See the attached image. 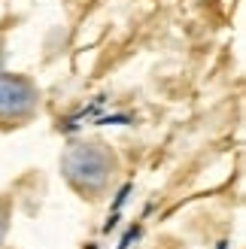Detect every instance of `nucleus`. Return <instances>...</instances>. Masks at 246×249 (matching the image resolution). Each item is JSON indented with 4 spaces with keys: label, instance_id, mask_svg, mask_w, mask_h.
<instances>
[{
    "label": "nucleus",
    "instance_id": "obj_1",
    "mask_svg": "<svg viewBox=\"0 0 246 249\" xmlns=\"http://www.w3.org/2000/svg\"><path fill=\"white\" fill-rule=\"evenodd\" d=\"M119 170L116 152L101 140H76L61 155V173L82 197H101Z\"/></svg>",
    "mask_w": 246,
    "mask_h": 249
},
{
    "label": "nucleus",
    "instance_id": "obj_2",
    "mask_svg": "<svg viewBox=\"0 0 246 249\" xmlns=\"http://www.w3.org/2000/svg\"><path fill=\"white\" fill-rule=\"evenodd\" d=\"M40 107V89L21 73H0V128L31 122Z\"/></svg>",
    "mask_w": 246,
    "mask_h": 249
},
{
    "label": "nucleus",
    "instance_id": "obj_3",
    "mask_svg": "<svg viewBox=\"0 0 246 249\" xmlns=\"http://www.w3.org/2000/svg\"><path fill=\"white\" fill-rule=\"evenodd\" d=\"M9 222H12V201L6 195H0V246H3L6 234H9Z\"/></svg>",
    "mask_w": 246,
    "mask_h": 249
},
{
    "label": "nucleus",
    "instance_id": "obj_4",
    "mask_svg": "<svg viewBox=\"0 0 246 249\" xmlns=\"http://www.w3.org/2000/svg\"><path fill=\"white\" fill-rule=\"evenodd\" d=\"M3 46L6 43H3V34H0V73H3Z\"/></svg>",
    "mask_w": 246,
    "mask_h": 249
},
{
    "label": "nucleus",
    "instance_id": "obj_5",
    "mask_svg": "<svg viewBox=\"0 0 246 249\" xmlns=\"http://www.w3.org/2000/svg\"><path fill=\"white\" fill-rule=\"evenodd\" d=\"M0 249H6V246H0Z\"/></svg>",
    "mask_w": 246,
    "mask_h": 249
}]
</instances>
